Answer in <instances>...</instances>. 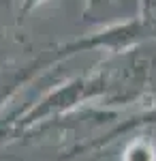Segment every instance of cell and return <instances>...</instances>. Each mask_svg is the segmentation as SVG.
<instances>
[{
  "instance_id": "6da1fadb",
  "label": "cell",
  "mask_w": 156,
  "mask_h": 161,
  "mask_svg": "<svg viewBox=\"0 0 156 161\" xmlns=\"http://www.w3.org/2000/svg\"><path fill=\"white\" fill-rule=\"evenodd\" d=\"M109 71L111 69H96L90 75H77L60 86L51 88L47 95H43L32 108L26 112L11 116L7 127L11 129H30L39 123H45L51 118H60L64 114L73 112L81 103L88 101H101L109 88Z\"/></svg>"
},
{
  "instance_id": "7a4b0ae2",
  "label": "cell",
  "mask_w": 156,
  "mask_h": 161,
  "mask_svg": "<svg viewBox=\"0 0 156 161\" xmlns=\"http://www.w3.org/2000/svg\"><path fill=\"white\" fill-rule=\"evenodd\" d=\"M145 39H150L148 28H145L141 17H133L124 22H113L103 28H98L90 35L73 39L69 43H64L60 47L54 50L56 60L60 62L69 58L73 54H81V52H94V50H105L111 54H122V52H131L135 45L143 43Z\"/></svg>"
},
{
  "instance_id": "3957f363",
  "label": "cell",
  "mask_w": 156,
  "mask_h": 161,
  "mask_svg": "<svg viewBox=\"0 0 156 161\" xmlns=\"http://www.w3.org/2000/svg\"><path fill=\"white\" fill-rule=\"evenodd\" d=\"M150 64L143 58H128V60L109 71V88L105 97V105H128L139 99L145 82H148Z\"/></svg>"
},
{
  "instance_id": "277c9868",
  "label": "cell",
  "mask_w": 156,
  "mask_h": 161,
  "mask_svg": "<svg viewBox=\"0 0 156 161\" xmlns=\"http://www.w3.org/2000/svg\"><path fill=\"white\" fill-rule=\"evenodd\" d=\"M54 62H58V60L54 56V50H51L49 54H43L39 58H30V60L22 62V64H15V67L4 69L0 73V110L13 99V95L24 86L26 82H30L39 71L51 67Z\"/></svg>"
},
{
  "instance_id": "5b68a950",
  "label": "cell",
  "mask_w": 156,
  "mask_h": 161,
  "mask_svg": "<svg viewBox=\"0 0 156 161\" xmlns=\"http://www.w3.org/2000/svg\"><path fill=\"white\" fill-rule=\"evenodd\" d=\"M124 161H156L154 144L145 137H135L124 150Z\"/></svg>"
},
{
  "instance_id": "8992f818",
  "label": "cell",
  "mask_w": 156,
  "mask_h": 161,
  "mask_svg": "<svg viewBox=\"0 0 156 161\" xmlns=\"http://www.w3.org/2000/svg\"><path fill=\"white\" fill-rule=\"evenodd\" d=\"M45 2H49V0H22V9H19L22 17H26L28 13H32L34 9H39V7H43Z\"/></svg>"
},
{
  "instance_id": "52a82bcc",
  "label": "cell",
  "mask_w": 156,
  "mask_h": 161,
  "mask_svg": "<svg viewBox=\"0 0 156 161\" xmlns=\"http://www.w3.org/2000/svg\"><path fill=\"white\" fill-rule=\"evenodd\" d=\"M105 0H86V11H94L96 7H101Z\"/></svg>"
}]
</instances>
